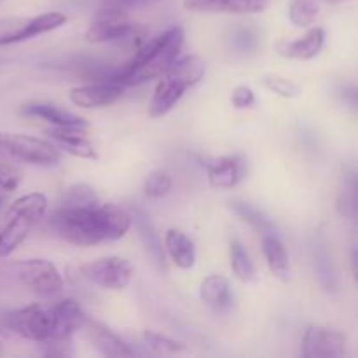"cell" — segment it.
I'll use <instances>...</instances> for the list:
<instances>
[{
    "label": "cell",
    "instance_id": "6da1fadb",
    "mask_svg": "<svg viewBox=\"0 0 358 358\" xmlns=\"http://www.w3.org/2000/svg\"><path fill=\"white\" fill-rule=\"evenodd\" d=\"M49 229L76 247H93L103 241H117L131 227V217L121 206L108 205L91 208L58 206L48 220Z\"/></svg>",
    "mask_w": 358,
    "mask_h": 358
},
{
    "label": "cell",
    "instance_id": "7a4b0ae2",
    "mask_svg": "<svg viewBox=\"0 0 358 358\" xmlns=\"http://www.w3.org/2000/svg\"><path fill=\"white\" fill-rule=\"evenodd\" d=\"M184 37L182 27L168 28L166 31L145 42L135 52V56L110 79L124 87L140 86L152 79H159L180 55Z\"/></svg>",
    "mask_w": 358,
    "mask_h": 358
},
{
    "label": "cell",
    "instance_id": "3957f363",
    "mask_svg": "<svg viewBox=\"0 0 358 358\" xmlns=\"http://www.w3.org/2000/svg\"><path fill=\"white\" fill-rule=\"evenodd\" d=\"M205 76V62L198 55H185L171 63L170 69L159 77L156 91L149 101V115L157 119L166 115L189 87L196 86Z\"/></svg>",
    "mask_w": 358,
    "mask_h": 358
},
{
    "label": "cell",
    "instance_id": "277c9868",
    "mask_svg": "<svg viewBox=\"0 0 358 358\" xmlns=\"http://www.w3.org/2000/svg\"><path fill=\"white\" fill-rule=\"evenodd\" d=\"M48 212V198L42 192H30L9 206L0 227V257H9L30 236L31 229Z\"/></svg>",
    "mask_w": 358,
    "mask_h": 358
},
{
    "label": "cell",
    "instance_id": "5b68a950",
    "mask_svg": "<svg viewBox=\"0 0 358 358\" xmlns=\"http://www.w3.org/2000/svg\"><path fill=\"white\" fill-rule=\"evenodd\" d=\"M0 161L55 166L62 161V154L55 143L44 138L21 133H0Z\"/></svg>",
    "mask_w": 358,
    "mask_h": 358
},
{
    "label": "cell",
    "instance_id": "8992f818",
    "mask_svg": "<svg viewBox=\"0 0 358 358\" xmlns=\"http://www.w3.org/2000/svg\"><path fill=\"white\" fill-rule=\"evenodd\" d=\"M2 325L27 341L44 343L56 338L55 311L37 303L6 313L2 317Z\"/></svg>",
    "mask_w": 358,
    "mask_h": 358
},
{
    "label": "cell",
    "instance_id": "52a82bcc",
    "mask_svg": "<svg viewBox=\"0 0 358 358\" xmlns=\"http://www.w3.org/2000/svg\"><path fill=\"white\" fill-rule=\"evenodd\" d=\"M80 273L87 282L105 290H124L135 275V268L126 259L110 255L83 264Z\"/></svg>",
    "mask_w": 358,
    "mask_h": 358
},
{
    "label": "cell",
    "instance_id": "ba28073f",
    "mask_svg": "<svg viewBox=\"0 0 358 358\" xmlns=\"http://www.w3.org/2000/svg\"><path fill=\"white\" fill-rule=\"evenodd\" d=\"M348 338L338 329L322 324H310L301 339V355L304 358H343L346 355Z\"/></svg>",
    "mask_w": 358,
    "mask_h": 358
},
{
    "label": "cell",
    "instance_id": "9c48e42d",
    "mask_svg": "<svg viewBox=\"0 0 358 358\" xmlns=\"http://www.w3.org/2000/svg\"><path fill=\"white\" fill-rule=\"evenodd\" d=\"M16 275L20 282L38 296H52L63 289V278L58 268L45 259H27L17 262Z\"/></svg>",
    "mask_w": 358,
    "mask_h": 358
},
{
    "label": "cell",
    "instance_id": "30bf717a",
    "mask_svg": "<svg viewBox=\"0 0 358 358\" xmlns=\"http://www.w3.org/2000/svg\"><path fill=\"white\" fill-rule=\"evenodd\" d=\"M136 31V24L129 21L128 13L103 9L96 14L94 21L86 31V41L100 44V42H115L128 38Z\"/></svg>",
    "mask_w": 358,
    "mask_h": 358
},
{
    "label": "cell",
    "instance_id": "8fae6325",
    "mask_svg": "<svg viewBox=\"0 0 358 358\" xmlns=\"http://www.w3.org/2000/svg\"><path fill=\"white\" fill-rule=\"evenodd\" d=\"M90 128L86 126H51L45 131L58 149L79 159L98 161V152L93 143L86 138Z\"/></svg>",
    "mask_w": 358,
    "mask_h": 358
},
{
    "label": "cell",
    "instance_id": "7c38bea8",
    "mask_svg": "<svg viewBox=\"0 0 358 358\" xmlns=\"http://www.w3.org/2000/svg\"><path fill=\"white\" fill-rule=\"evenodd\" d=\"M126 87L115 80L108 79L103 83L86 84V86L73 87L70 91V101L80 108H101L121 100Z\"/></svg>",
    "mask_w": 358,
    "mask_h": 358
},
{
    "label": "cell",
    "instance_id": "4fadbf2b",
    "mask_svg": "<svg viewBox=\"0 0 358 358\" xmlns=\"http://www.w3.org/2000/svg\"><path fill=\"white\" fill-rule=\"evenodd\" d=\"M208 182L213 189H233L247 173V161L240 154L210 157L205 161Z\"/></svg>",
    "mask_w": 358,
    "mask_h": 358
},
{
    "label": "cell",
    "instance_id": "5bb4252c",
    "mask_svg": "<svg viewBox=\"0 0 358 358\" xmlns=\"http://www.w3.org/2000/svg\"><path fill=\"white\" fill-rule=\"evenodd\" d=\"M66 23V16L62 13H44L38 16L30 17V20L23 21L20 24H14L13 30L7 31L6 35L0 37V45H10L17 44V42H24L28 38L38 37L48 31L56 30V28L63 27Z\"/></svg>",
    "mask_w": 358,
    "mask_h": 358
},
{
    "label": "cell",
    "instance_id": "9a60e30c",
    "mask_svg": "<svg viewBox=\"0 0 358 358\" xmlns=\"http://www.w3.org/2000/svg\"><path fill=\"white\" fill-rule=\"evenodd\" d=\"M324 44L325 30L322 27H313L296 41H285V38L278 41L275 44V51L283 58L308 62V59H313L320 55Z\"/></svg>",
    "mask_w": 358,
    "mask_h": 358
},
{
    "label": "cell",
    "instance_id": "2e32d148",
    "mask_svg": "<svg viewBox=\"0 0 358 358\" xmlns=\"http://www.w3.org/2000/svg\"><path fill=\"white\" fill-rule=\"evenodd\" d=\"M191 13L257 14L268 7V0H184Z\"/></svg>",
    "mask_w": 358,
    "mask_h": 358
},
{
    "label": "cell",
    "instance_id": "e0dca14e",
    "mask_svg": "<svg viewBox=\"0 0 358 358\" xmlns=\"http://www.w3.org/2000/svg\"><path fill=\"white\" fill-rule=\"evenodd\" d=\"M83 331L90 336L91 343L94 345V348L105 357H133L135 355V350L124 341V339L119 338L117 334L107 329L105 325L98 324V322L87 318L86 325L83 327Z\"/></svg>",
    "mask_w": 358,
    "mask_h": 358
},
{
    "label": "cell",
    "instance_id": "ac0fdd59",
    "mask_svg": "<svg viewBox=\"0 0 358 358\" xmlns=\"http://www.w3.org/2000/svg\"><path fill=\"white\" fill-rule=\"evenodd\" d=\"M199 297L215 313H227L233 306L229 280L222 275H208L199 287Z\"/></svg>",
    "mask_w": 358,
    "mask_h": 358
},
{
    "label": "cell",
    "instance_id": "d6986e66",
    "mask_svg": "<svg viewBox=\"0 0 358 358\" xmlns=\"http://www.w3.org/2000/svg\"><path fill=\"white\" fill-rule=\"evenodd\" d=\"M21 114L28 115V117H38L51 126H86V128H90L86 119L79 117L72 112L63 110L52 103H42V101L27 103L21 108Z\"/></svg>",
    "mask_w": 358,
    "mask_h": 358
},
{
    "label": "cell",
    "instance_id": "ffe728a7",
    "mask_svg": "<svg viewBox=\"0 0 358 358\" xmlns=\"http://www.w3.org/2000/svg\"><path fill=\"white\" fill-rule=\"evenodd\" d=\"M131 217V224H135L136 231H138V236L142 240L143 247L149 252V255L152 257V261L159 266L161 269H164V252H163V243L159 240V234L154 229V224L150 222V219L147 217L145 212L135 208L129 212Z\"/></svg>",
    "mask_w": 358,
    "mask_h": 358
},
{
    "label": "cell",
    "instance_id": "44dd1931",
    "mask_svg": "<svg viewBox=\"0 0 358 358\" xmlns=\"http://www.w3.org/2000/svg\"><path fill=\"white\" fill-rule=\"evenodd\" d=\"M164 245H166L168 255L177 268L191 269L196 264L194 243L182 231L168 229L164 234Z\"/></svg>",
    "mask_w": 358,
    "mask_h": 358
},
{
    "label": "cell",
    "instance_id": "7402d4cb",
    "mask_svg": "<svg viewBox=\"0 0 358 358\" xmlns=\"http://www.w3.org/2000/svg\"><path fill=\"white\" fill-rule=\"evenodd\" d=\"M262 254L266 257L269 271L282 282H289L290 264L287 248L280 236H262Z\"/></svg>",
    "mask_w": 358,
    "mask_h": 358
},
{
    "label": "cell",
    "instance_id": "603a6c76",
    "mask_svg": "<svg viewBox=\"0 0 358 358\" xmlns=\"http://www.w3.org/2000/svg\"><path fill=\"white\" fill-rule=\"evenodd\" d=\"M231 210L240 217L243 222H247L259 236H280L275 222L262 212L257 206L250 205L247 201H231Z\"/></svg>",
    "mask_w": 358,
    "mask_h": 358
},
{
    "label": "cell",
    "instance_id": "cb8c5ba5",
    "mask_svg": "<svg viewBox=\"0 0 358 358\" xmlns=\"http://www.w3.org/2000/svg\"><path fill=\"white\" fill-rule=\"evenodd\" d=\"M229 259H231V269H233L234 276L245 283H250L257 280V271L252 262L250 255L245 250L243 243L240 240H231L229 243Z\"/></svg>",
    "mask_w": 358,
    "mask_h": 358
},
{
    "label": "cell",
    "instance_id": "d4e9b609",
    "mask_svg": "<svg viewBox=\"0 0 358 358\" xmlns=\"http://www.w3.org/2000/svg\"><path fill=\"white\" fill-rule=\"evenodd\" d=\"M98 205H100V198L90 184L70 185L59 203V206H69V208H91Z\"/></svg>",
    "mask_w": 358,
    "mask_h": 358
},
{
    "label": "cell",
    "instance_id": "484cf974",
    "mask_svg": "<svg viewBox=\"0 0 358 358\" xmlns=\"http://www.w3.org/2000/svg\"><path fill=\"white\" fill-rule=\"evenodd\" d=\"M320 16V7L315 0H292L289 6V20L297 28H310Z\"/></svg>",
    "mask_w": 358,
    "mask_h": 358
},
{
    "label": "cell",
    "instance_id": "4316f807",
    "mask_svg": "<svg viewBox=\"0 0 358 358\" xmlns=\"http://www.w3.org/2000/svg\"><path fill=\"white\" fill-rule=\"evenodd\" d=\"M143 339H145L147 346L150 350H154L156 353H163V355H170V353H180L187 350L185 343L177 341V339H171L168 336L159 334V332L154 331H145L143 332Z\"/></svg>",
    "mask_w": 358,
    "mask_h": 358
},
{
    "label": "cell",
    "instance_id": "83f0119b",
    "mask_svg": "<svg viewBox=\"0 0 358 358\" xmlns=\"http://www.w3.org/2000/svg\"><path fill=\"white\" fill-rule=\"evenodd\" d=\"M171 185H173V180H171L170 173L163 170H156L147 177L145 184H143V191L149 198H163L168 192L171 191Z\"/></svg>",
    "mask_w": 358,
    "mask_h": 358
},
{
    "label": "cell",
    "instance_id": "f1b7e54d",
    "mask_svg": "<svg viewBox=\"0 0 358 358\" xmlns=\"http://www.w3.org/2000/svg\"><path fill=\"white\" fill-rule=\"evenodd\" d=\"M262 84H264L266 90H269L271 93L278 94L282 98H297L303 91L297 86L294 80L287 79L282 76H266L262 77Z\"/></svg>",
    "mask_w": 358,
    "mask_h": 358
},
{
    "label": "cell",
    "instance_id": "f546056e",
    "mask_svg": "<svg viewBox=\"0 0 358 358\" xmlns=\"http://www.w3.org/2000/svg\"><path fill=\"white\" fill-rule=\"evenodd\" d=\"M23 182V171L9 161H0V191L13 192Z\"/></svg>",
    "mask_w": 358,
    "mask_h": 358
},
{
    "label": "cell",
    "instance_id": "4dcf8cb0",
    "mask_svg": "<svg viewBox=\"0 0 358 358\" xmlns=\"http://www.w3.org/2000/svg\"><path fill=\"white\" fill-rule=\"evenodd\" d=\"M231 103L234 108H250L255 103V93L248 86H236L231 93Z\"/></svg>",
    "mask_w": 358,
    "mask_h": 358
},
{
    "label": "cell",
    "instance_id": "1f68e13d",
    "mask_svg": "<svg viewBox=\"0 0 358 358\" xmlns=\"http://www.w3.org/2000/svg\"><path fill=\"white\" fill-rule=\"evenodd\" d=\"M156 2V0H103V9L121 10V13H128V10L135 9V7L143 6V3Z\"/></svg>",
    "mask_w": 358,
    "mask_h": 358
},
{
    "label": "cell",
    "instance_id": "d6a6232c",
    "mask_svg": "<svg viewBox=\"0 0 358 358\" xmlns=\"http://www.w3.org/2000/svg\"><path fill=\"white\" fill-rule=\"evenodd\" d=\"M352 273L357 276V248H352Z\"/></svg>",
    "mask_w": 358,
    "mask_h": 358
},
{
    "label": "cell",
    "instance_id": "836d02e7",
    "mask_svg": "<svg viewBox=\"0 0 358 358\" xmlns=\"http://www.w3.org/2000/svg\"><path fill=\"white\" fill-rule=\"evenodd\" d=\"M6 353V346H3V339H2V332H0V357Z\"/></svg>",
    "mask_w": 358,
    "mask_h": 358
},
{
    "label": "cell",
    "instance_id": "e575fe53",
    "mask_svg": "<svg viewBox=\"0 0 358 358\" xmlns=\"http://www.w3.org/2000/svg\"><path fill=\"white\" fill-rule=\"evenodd\" d=\"M325 2H331V3H343V2H348V0H325Z\"/></svg>",
    "mask_w": 358,
    "mask_h": 358
},
{
    "label": "cell",
    "instance_id": "d590c367",
    "mask_svg": "<svg viewBox=\"0 0 358 358\" xmlns=\"http://www.w3.org/2000/svg\"><path fill=\"white\" fill-rule=\"evenodd\" d=\"M2 27H3V23H0V31H2Z\"/></svg>",
    "mask_w": 358,
    "mask_h": 358
}]
</instances>
